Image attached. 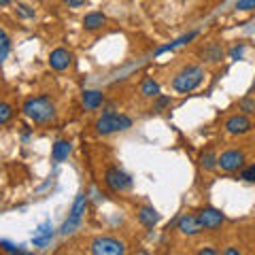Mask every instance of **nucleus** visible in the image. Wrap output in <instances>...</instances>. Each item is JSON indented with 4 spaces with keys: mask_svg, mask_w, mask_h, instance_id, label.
<instances>
[{
    "mask_svg": "<svg viewBox=\"0 0 255 255\" xmlns=\"http://www.w3.org/2000/svg\"><path fill=\"white\" fill-rule=\"evenodd\" d=\"M13 119V107L9 102H0V126L9 124Z\"/></svg>",
    "mask_w": 255,
    "mask_h": 255,
    "instance_id": "obj_23",
    "label": "nucleus"
},
{
    "mask_svg": "<svg viewBox=\"0 0 255 255\" xmlns=\"http://www.w3.org/2000/svg\"><path fill=\"white\" fill-rule=\"evenodd\" d=\"M87 2V0H66V4L70 6V9H79V6H83Z\"/></svg>",
    "mask_w": 255,
    "mask_h": 255,
    "instance_id": "obj_30",
    "label": "nucleus"
},
{
    "mask_svg": "<svg viewBox=\"0 0 255 255\" xmlns=\"http://www.w3.org/2000/svg\"><path fill=\"white\" fill-rule=\"evenodd\" d=\"M177 230H179L183 236H198V234L202 232V226H200V219H198V215L185 213V215H181V217H179Z\"/></svg>",
    "mask_w": 255,
    "mask_h": 255,
    "instance_id": "obj_11",
    "label": "nucleus"
},
{
    "mask_svg": "<svg viewBox=\"0 0 255 255\" xmlns=\"http://www.w3.org/2000/svg\"><path fill=\"white\" fill-rule=\"evenodd\" d=\"M87 202H90L87 194H79L75 198L73 206H70V213H68V219L60 226V234L62 236H70V234H75L77 230L81 228L83 217H85V211H87Z\"/></svg>",
    "mask_w": 255,
    "mask_h": 255,
    "instance_id": "obj_4",
    "label": "nucleus"
},
{
    "mask_svg": "<svg viewBox=\"0 0 255 255\" xmlns=\"http://www.w3.org/2000/svg\"><path fill=\"white\" fill-rule=\"evenodd\" d=\"M13 0H0V6H6V4H11Z\"/></svg>",
    "mask_w": 255,
    "mask_h": 255,
    "instance_id": "obj_33",
    "label": "nucleus"
},
{
    "mask_svg": "<svg viewBox=\"0 0 255 255\" xmlns=\"http://www.w3.org/2000/svg\"><path fill=\"white\" fill-rule=\"evenodd\" d=\"M245 166V153L241 149H228L223 151L217 159V168L223 172H238Z\"/></svg>",
    "mask_w": 255,
    "mask_h": 255,
    "instance_id": "obj_7",
    "label": "nucleus"
},
{
    "mask_svg": "<svg viewBox=\"0 0 255 255\" xmlns=\"http://www.w3.org/2000/svg\"><path fill=\"white\" fill-rule=\"evenodd\" d=\"M170 105H172V98H170V96H162V94H159L157 98H153V111H155V113H162V111H164L166 107H170Z\"/></svg>",
    "mask_w": 255,
    "mask_h": 255,
    "instance_id": "obj_24",
    "label": "nucleus"
},
{
    "mask_svg": "<svg viewBox=\"0 0 255 255\" xmlns=\"http://www.w3.org/2000/svg\"><path fill=\"white\" fill-rule=\"evenodd\" d=\"M198 253H200V255H215L217 251H215V249H211V247H206V249H200Z\"/></svg>",
    "mask_w": 255,
    "mask_h": 255,
    "instance_id": "obj_31",
    "label": "nucleus"
},
{
    "mask_svg": "<svg viewBox=\"0 0 255 255\" xmlns=\"http://www.w3.org/2000/svg\"><path fill=\"white\" fill-rule=\"evenodd\" d=\"M241 179L247 183H255V164H249L247 168L241 170Z\"/></svg>",
    "mask_w": 255,
    "mask_h": 255,
    "instance_id": "obj_25",
    "label": "nucleus"
},
{
    "mask_svg": "<svg viewBox=\"0 0 255 255\" xmlns=\"http://www.w3.org/2000/svg\"><path fill=\"white\" fill-rule=\"evenodd\" d=\"M243 53H245V47L241 45V47H234V49L232 51H230V58H232V60H243Z\"/></svg>",
    "mask_w": 255,
    "mask_h": 255,
    "instance_id": "obj_29",
    "label": "nucleus"
},
{
    "mask_svg": "<svg viewBox=\"0 0 255 255\" xmlns=\"http://www.w3.org/2000/svg\"><path fill=\"white\" fill-rule=\"evenodd\" d=\"M140 94L145 96V98H157V96L162 94V87H159V83L155 81V79L149 77L140 83Z\"/></svg>",
    "mask_w": 255,
    "mask_h": 255,
    "instance_id": "obj_19",
    "label": "nucleus"
},
{
    "mask_svg": "<svg viewBox=\"0 0 255 255\" xmlns=\"http://www.w3.org/2000/svg\"><path fill=\"white\" fill-rule=\"evenodd\" d=\"M238 107H241L245 113H255V102H253V96L251 98H243L241 102H238Z\"/></svg>",
    "mask_w": 255,
    "mask_h": 255,
    "instance_id": "obj_26",
    "label": "nucleus"
},
{
    "mask_svg": "<svg viewBox=\"0 0 255 255\" xmlns=\"http://www.w3.org/2000/svg\"><path fill=\"white\" fill-rule=\"evenodd\" d=\"M70 64H73V53L68 49H64V47H58V49H53L49 53V66H51V70H55V73L68 70Z\"/></svg>",
    "mask_w": 255,
    "mask_h": 255,
    "instance_id": "obj_10",
    "label": "nucleus"
},
{
    "mask_svg": "<svg viewBox=\"0 0 255 255\" xmlns=\"http://www.w3.org/2000/svg\"><path fill=\"white\" fill-rule=\"evenodd\" d=\"M251 119L243 115V113H236L232 117L226 119V132L230 134V136H243V134H247L251 130Z\"/></svg>",
    "mask_w": 255,
    "mask_h": 255,
    "instance_id": "obj_9",
    "label": "nucleus"
},
{
    "mask_svg": "<svg viewBox=\"0 0 255 255\" xmlns=\"http://www.w3.org/2000/svg\"><path fill=\"white\" fill-rule=\"evenodd\" d=\"M105 183L111 191H117V194L132 189V177L128 172H124L119 166H109L105 170Z\"/></svg>",
    "mask_w": 255,
    "mask_h": 255,
    "instance_id": "obj_5",
    "label": "nucleus"
},
{
    "mask_svg": "<svg viewBox=\"0 0 255 255\" xmlns=\"http://www.w3.org/2000/svg\"><path fill=\"white\" fill-rule=\"evenodd\" d=\"M223 255H241V251H238V249H234V247H230V249H226V251H223Z\"/></svg>",
    "mask_w": 255,
    "mask_h": 255,
    "instance_id": "obj_32",
    "label": "nucleus"
},
{
    "mask_svg": "<svg viewBox=\"0 0 255 255\" xmlns=\"http://www.w3.org/2000/svg\"><path fill=\"white\" fill-rule=\"evenodd\" d=\"M198 36V30H191V32H187V34H183V36H179L177 41H172V43H168V45H164V47H159V49L155 51V58L157 55H162V53H166V51H174V49H179V47H183V45H187V43H191L194 38Z\"/></svg>",
    "mask_w": 255,
    "mask_h": 255,
    "instance_id": "obj_18",
    "label": "nucleus"
},
{
    "mask_svg": "<svg viewBox=\"0 0 255 255\" xmlns=\"http://www.w3.org/2000/svg\"><path fill=\"white\" fill-rule=\"evenodd\" d=\"M9 53H11V38L2 28H0V64L9 58Z\"/></svg>",
    "mask_w": 255,
    "mask_h": 255,
    "instance_id": "obj_21",
    "label": "nucleus"
},
{
    "mask_svg": "<svg viewBox=\"0 0 255 255\" xmlns=\"http://www.w3.org/2000/svg\"><path fill=\"white\" fill-rule=\"evenodd\" d=\"M23 115L32 119L34 124H49L55 119V102L49 96H34L23 102Z\"/></svg>",
    "mask_w": 255,
    "mask_h": 255,
    "instance_id": "obj_1",
    "label": "nucleus"
},
{
    "mask_svg": "<svg viewBox=\"0 0 255 255\" xmlns=\"http://www.w3.org/2000/svg\"><path fill=\"white\" fill-rule=\"evenodd\" d=\"M81 100H83V107L87 111H96V109L102 107V102H105V94L98 92V90H83Z\"/></svg>",
    "mask_w": 255,
    "mask_h": 255,
    "instance_id": "obj_14",
    "label": "nucleus"
},
{
    "mask_svg": "<svg viewBox=\"0 0 255 255\" xmlns=\"http://www.w3.org/2000/svg\"><path fill=\"white\" fill-rule=\"evenodd\" d=\"M253 102H255V94H253Z\"/></svg>",
    "mask_w": 255,
    "mask_h": 255,
    "instance_id": "obj_35",
    "label": "nucleus"
},
{
    "mask_svg": "<svg viewBox=\"0 0 255 255\" xmlns=\"http://www.w3.org/2000/svg\"><path fill=\"white\" fill-rule=\"evenodd\" d=\"M136 219H138L140 226L153 230L157 223H159V213H157V209H153V206L145 204V206H140V209L136 211Z\"/></svg>",
    "mask_w": 255,
    "mask_h": 255,
    "instance_id": "obj_12",
    "label": "nucleus"
},
{
    "mask_svg": "<svg viewBox=\"0 0 255 255\" xmlns=\"http://www.w3.org/2000/svg\"><path fill=\"white\" fill-rule=\"evenodd\" d=\"M0 247L6 251V253H26L23 249H19V247H15V245H11V243H6V241H0Z\"/></svg>",
    "mask_w": 255,
    "mask_h": 255,
    "instance_id": "obj_28",
    "label": "nucleus"
},
{
    "mask_svg": "<svg viewBox=\"0 0 255 255\" xmlns=\"http://www.w3.org/2000/svg\"><path fill=\"white\" fill-rule=\"evenodd\" d=\"M204 81V68L198 66V64H187L183 66L172 79V90L177 94H189L198 90Z\"/></svg>",
    "mask_w": 255,
    "mask_h": 255,
    "instance_id": "obj_2",
    "label": "nucleus"
},
{
    "mask_svg": "<svg viewBox=\"0 0 255 255\" xmlns=\"http://www.w3.org/2000/svg\"><path fill=\"white\" fill-rule=\"evenodd\" d=\"M15 15L17 17H21V19H34V9L32 6H28V4H23V2H17L15 4Z\"/></svg>",
    "mask_w": 255,
    "mask_h": 255,
    "instance_id": "obj_22",
    "label": "nucleus"
},
{
    "mask_svg": "<svg viewBox=\"0 0 255 255\" xmlns=\"http://www.w3.org/2000/svg\"><path fill=\"white\" fill-rule=\"evenodd\" d=\"M36 2H45V0H36Z\"/></svg>",
    "mask_w": 255,
    "mask_h": 255,
    "instance_id": "obj_34",
    "label": "nucleus"
},
{
    "mask_svg": "<svg viewBox=\"0 0 255 255\" xmlns=\"http://www.w3.org/2000/svg\"><path fill=\"white\" fill-rule=\"evenodd\" d=\"M130 128H132V119L124 113H113V111H109V113L100 115L96 119V132L102 134V136L126 132V130H130Z\"/></svg>",
    "mask_w": 255,
    "mask_h": 255,
    "instance_id": "obj_3",
    "label": "nucleus"
},
{
    "mask_svg": "<svg viewBox=\"0 0 255 255\" xmlns=\"http://www.w3.org/2000/svg\"><path fill=\"white\" fill-rule=\"evenodd\" d=\"M53 226L49 221H45V223H41V226L36 228V234H34V238H32V245L34 247H38V249H43V247H47L51 243V238H53Z\"/></svg>",
    "mask_w": 255,
    "mask_h": 255,
    "instance_id": "obj_13",
    "label": "nucleus"
},
{
    "mask_svg": "<svg viewBox=\"0 0 255 255\" xmlns=\"http://www.w3.org/2000/svg\"><path fill=\"white\" fill-rule=\"evenodd\" d=\"M198 219H200V226L206 232H215L223 226L226 221V215H223L219 209H213V206H204V209L198 213Z\"/></svg>",
    "mask_w": 255,
    "mask_h": 255,
    "instance_id": "obj_8",
    "label": "nucleus"
},
{
    "mask_svg": "<svg viewBox=\"0 0 255 255\" xmlns=\"http://www.w3.org/2000/svg\"><path fill=\"white\" fill-rule=\"evenodd\" d=\"M223 45L221 43H209L202 49V60L204 62H209V64H217V62H221L223 60Z\"/></svg>",
    "mask_w": 255,
    "mask_h": 255,
    "instance_id": "obj_17",
    "label": "nucleus"
},
{
    "mask_svg": "<svg viewBox=\"0 0 255 255\" xmlns=\"http://www.w3.org/2000/svg\"><path fill=\"white\" fill-rule=\"evenodd\" d=\"M90 251L94 255H124L126 245L122 241H117V238H113V236H98V238L92 241Z\"/></svg>",
    "mask_w": 255,
    "mask_h": 255,
    "instance_id": "obj_6",
    "label": "nucleus"
},
{
    "mask_svg": "<svg viewBox=\"0 0 255 255\" xmlns=\"http://www.w3.org/2000/svg\"><path fill=\"white\" fill-rule=\"evenodd\" d=\"M236 9L238 11H255V0H238Z\"/></svg>",
    "mask_w": 255,
    "mask_h": 255,
    "instance_id": "obj_27",
    "label": "nucleus"
},
{
    "mask_svg": "<svg viewBox=\"0 0 255 255\" xmlns=\"http://www.w3.org/2000/svg\"><path fill=\"white\" fill-rule=\"evenodd\" d=\"M70 149H73L70 140H64V138L55 140V142H53V147H51V159H53L55 164H62L64 159H68Z\"/></svg>",
    "mask_w": 255,
    "mask_h": 255,
    "instance_id": "obj_15",
    "label": "nucleus"
},
{
    "mask_svg": "<svg viewBox=\"0 0 255 255\" xmlns=\"http://www.w3.org/2000/svg\"><path fill=\"white\" fill-rule=\"evenodd\" d=\"M107 15L105 13H100V11H92V13H87L85 17H83V28L85 30H90V32H94V30H100V28H105L107 26Z\"/></svg>",
    "mask_w": 255,
    "mask_h": 255,
    "instance_id": "obj_16",
    "label": "nucleus"
},
{
    "mask_svg": "<svg viewBox=\"0 0 255 255\" xmlns=\"http://www.w3.org/2000/svg\"><path fill=\"white\" fill-rule=\"evenodd\" d=\"M217 159H219V155L215 153V149H206V151L200 153V166L204 170L213 172L215 168H217Z\"/></svg>",
    "mask_w": 255,
    "mask_h": 255,
    "instance_id": "obj_20",
    "label": "nucleus"
}]
</instances>
